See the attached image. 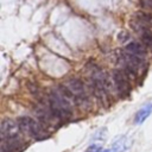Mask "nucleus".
I'll use <instances>...</instances> for the list:
<instances>
[{
  "instance_id": "f03ea898",
  "label": "nucleus",
  "mask_w": 152,
  "mask_h": 152,
  "mask_svg": "<svg viewBox=\"0 0 152 152\" xmlns=\"http://www.w3.org/2000/svg\"><path fill=\"white\" fill-rule=\"evenodd\" d=\"M45 102L49 106L53 115L59 120H69L74 114V107L76 106L70 91L64 84L56 86L49 90L45 95Z\"/></svg>"
},
{
  "instance_id": "423d86ee",
  "label": "nucleus",
  "mask_w": 152,
  "mask_h": 152,
  "mask_svg": "<svg viewBox=\"0 0 152 152\" xmlns=\"http://www.w3.org/2000/svg\"><path fill=\"white\" fill-rule=\"evenodd\" d=\"M110 77H112L115 94L118 96L125 97V96L129 95L131 89H132V86H131L132 78L128 76V74L125 70H122L121 68H115L112 70Z\"/></svg>"
},
{
  "instance_id": "0eeeda50",
  "label": "nucleus",
  "mask_w": 152,
  "mask_h": 152,
  "mask_svg": "<svg viewBox=\"0 0 152 152\" xmlns=\"http://www.w3.org/2000/svg\"><path fill=\"white\" fill-rule=\"evenodd\" d=\"M21 129L17 120L6 118L0 125V138L1 140H18L21 138Z\"/></svg>"
},
{
  "instance_id": "f257e3e1",
  "label": "nucleus",
  "mask_w": 152,
  "mask_h": 152,
  "mask_svg": "<svg viewBox=\"0 0 152 152\" xmlns=\"http://www.w3.org/2000/svg\"><path fill=\"white\" fill-rule=\"evenodd\" d=\"M88 74V88L93 97H95L102 106L109 104L110 97L115 94L112 77L106 74L97 64L89 63L86 66Z\"/></svg>"
},
{
  "instance_id": "9b49d317",
  "label": "nucleus",
  "mask_w": 152,
  "mask_h": 152,
  "mask_svg": "<svg viewBox=\"0 0 152 152\" xmlns=\"http://www.w3.org/2000/svg\"><path fill=\"white\" fill-rule=\"evenodd\" d=\"M129 38H131V36H129V33L127 32V31H121L119 34H118V40L120 42V43H127L128 40H129Z\"/></svg>"
},
{
  "instance_id": "9d476101",
  "label": "nucleus",
  "mask_w": 152,
  "mask_h": 152,
  "mask_svg": "<svg viewBox=\"0 0 152 152\" xmlns=\"http://www.w3.org/2000/svg\"><path fill=\"white\" fill-rule=\"evenodd\" d=\"M151 114H152V103H148V104L141 107V108L135 113L134 119H133V120H134V124H137V125L142 124Z\"/></svg>"
},
{
  "instance_id": "20e7f679",
  "label": "nucleus",
  "mask_w": 152,
  "mask_h": 152,
  "mask_svg": "<svg viewBox=\"0 0 152 152\" xmlns=\"http://www.w3.org/2000/svg\"><path fill=\"white\" fill-rule=\"evenodd\" d=\"M118 61H119V68L125 70L132 80L139 77L147 68V59L129 55L124 50L119 53Z\"/></svg>"
},
{
  "instance_id": "f8f14e48",
  "label": "nucleus",
  "mask_w": 152,
  "mask_h": 152,
  "mask_svg": "<svg viewBox=\"0 0 152 152\" xmlns=\"http://www.w3.org/2000/svg\"><path fill=\"white\" fill-rule=\"evenodd\" d=\"M101 145H99V144H91V145H89L88 147H87V150L84 151V152H101Z\"/></svg>"
},
{
  "instance_id": "1a4fd4ad",
  "label": "nucleus",
  "mask_w": 152,
  "mask_h": 152,
  "mask_svg": "<svg viewBox=\"0 0 152 152\" xmlns=\"http://www.w3.org/2000/svg\"><path fill=\"white\" fill-rule=\"evenodd\" d=\"M131 146V139L127 135H119L112 142L113 152H126Z\"/></svg>"
},
{
  "instance_id": "6e6552de",
  "label": "nucleus",
  "mask_w": 152,
  "mask_h": 152,
  "mask_svg": "<svg viewBox=\"0 0 152 152\" xmlns=\"http://www.w3.org/2000/svg\"><path fill=\"white\" fill-rule=\"evenodd\" d=\"M124 51H126L129 55L147 59V48L141 42H129L125 45Z\"/></svg>"
},
{
  "instance_id": "39448f33",
  "label": "nucleus",
  "mask_w": 152,
  "mask_h": 152,
  "mask_svg": "<svg viewBox=\"0 0 152 152\" xmlns=\"http://www.w3.org/2000/svg\"><path fill=\"white\" fill-rule=\"evenodd\" d=\"M18 124L24 134L33 138V139H45L49 135L46 127L37 119H33L27 115H23L18 118Z\"/></svg>"
},
{
  "instance_id": "ddd939ff",
  "label": "nucleus",
  "mask_w": 152,
  "mask_h": 152,
  "mask_svg": "<svg viewBox=\"0 0 152 152\" xmlns=\"http://www.w3.org/2000/svg\"><path fill=\"white\" fill-rule=\"evenodd\" d=\"M102 152H113L112 150H104V151H102Z\"/></svg>"
},
{
  "instance_id": "7ed1b4c3",
  "label": "nucleus",
  "mask_w": 152,
  "mask_h": 152,
  "mask_svg": "<svg viewBox=\"0 0 152 152\" xmlns=\"http://www.w3.org/2000/svg\"><path fill=\"white\" fill-rule=\"evenodd\" d=\"M64 86L70 91L77 107L82 109H89L91 107V94L88 86L78 77H69Z\"/></svg>"
}]
</instances>
